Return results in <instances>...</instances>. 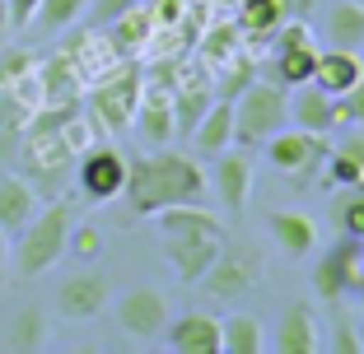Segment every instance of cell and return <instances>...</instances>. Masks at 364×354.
<instances>
[{
  "mask_svg": "<svg viewBox=\"0 0 364 354\" xmlns=\"http://www.w3.org/2000/svg\"><path fill=\"white\" fill-rule=\"evenodd\" d=\"M205 196V168L192 154L178 150H150L127 159V187H122V201H127L131 215L150 219L159 215L164 205H182V201H201Z\"/></svg>",
  "mask_w": 364,
  "mask_h": 354,
  "instance_id": "obj_1",
  "label": "cell"
},
{
  "mask_svg": "<svg viewBox=\"0 0 364 354\" xmlns=\"http://www.w3.org/2000/svg\"><path fill=\"white\" fill-rule=\"evenodd\" d=\"M70 224H75V201H52L47 210L28 219L19 228V247H14V275L19 280H38L70 252Z\"/></svg>",
  "mask_w": 364,
  "mask_h": 354,
  "instance_id": "obj_2",
  "label": "cell"
},
{
  "mask_svg": "<svg viewBox=\"0 0 364 354\" xmlns=\"http://www.w3.org/2000/svg\"><path fill=\"white\" fill-rule=\"evenodd\" d=\"M280 126H289V89L280 79H252L234 98V145L262 150Z\"/></svg>",
  "mask_w": 364,
  "mask_h": 354,
  "instance_id": "obj_3",
  "label": "cell"
},
{
  "mask_svg": "<svg viewBox=\"0 0 364 354\" xmlns=\"http://www.w3.org/2000/svg\"><path fill=\"white\" fill-rule=\"evenodd\" d=\"M140 89H145V75L136 65H122V70H107V79H98L89 89V121L103 126L107 135H122L131 131L140 108Z\"/></svg>",
  "mask_w": 364,
  "mask_h": 354,
  "instance_id": "obj_4",
  "label": "cell"
},
{
  "mask_svg": "<svg viewBox=\"0 0 364 354\" xmlns=\"http://www.w3.org/2000/svg\"><path fill=\"white\" fill-rule=\"evenodd\" d=\"M196 284H201L205 299H215V303H238L243 294H252L262 284V257H257V247L225 243V247H220V257L210 261V270H205Z\"/></svg>",
  "mask_w": 364,
  "mask_h": 354,
  "instance_id": "obj_5",
  "label": "cell"
},
{
  "mask_svg": "<svg viewBox=\"0 0 364 354\" xmlns=\"http://www.w3.org/2000/svg\"><path fill=\"white\" fill-rule=\"evenodd\" d=\"M262 150H267L271 168L285 172V177H294L299 192H309V177L322 168V159H327L332 145H327V135H313V131H299V126H280Z\"/></svg>",
  "mask_w": 364,
  "mask_h": 354,
  "instance_id": "obj_6",
  "label": "cell"
},
{
  "mask_svg": "<svg viewBox=\"0 0 364 354\" xmlns=\"http://www.w3.org/2000/svg\"><path fill=\"white\" fill-rule=\"evenodd\" d=\"M360 270H364V238H341L313 266V294L327 303H341L346 294L360 289Z\"/></svg>",
  "mask_w": 364,
  "mask_h": 354,
  "instance_id": "obj_7",
  "label": "cell"
},
{
  "mask_svg": "<svg viewBox=\"0 0 364 354\" xmlns=\"http://www.w3.org/2000/svg\"><path fill=\"white\" fill-rule=\"evenodd\" d=\"M173 312H168V299L150 284H140V289H127L117 299V326L131 336V341H159L168 331Z\"/></svg>",
  "mask_w": 364,
  "mask_h": 354,
  "instance_id": "obj_8",
  "label": "cell"
},
{
  "mask_svg": "<svg viewBox=\"0 0 364 354\" xmlns=\"http://www.w3.org/2000/svg\"><path fill=\"white\" fill-rule=\"evenodd\" d=\"M107 299H112V284L98 270H75V275H65L56 284V312L65 322H94L107 308Z\"/></svg>",
  "mask_w": 364,
  "mask_h": 354,
  "instance_id": "obj_9",
  "label": "cell"
},
{
  "mask_svg": "<svg viewBox=\"0 0 364 354\" xmlns=\"http://www.w3.org/2000/svg\"><path fill=\"white\" fill-rule=\"evenodd\" d=\"M75 182H80V196L94 205L103 201H117L122 187H127V154L122 150H89L85 159H80V172H75Z\"/></svg>",
  "mask_w": 364,
  "mask_h": 354,
  "instance_id": "obj_10",
  "label": "cell"
},
{
  "mask_svg": "<svg viewBox=\"0 0 364 354\" xmlns=\"http://www.w3.org/2000/svg\"><path fill=\"white\" fill-rule=\"evenodd\" d=\"M289 126L299 131H313V135H332L341 121H336V98L327 94V89H318L309 79V84H294L289 89Z\"/></svg>",
  "mask_w": 364,
  "mask_h": 354,
  "instance_id": "obj_11",
  "label": "cell"
},
{
  "mask_svg": "<svg viewBox=\"0 0 364 354\" xmlns=\"http://www.w3.org/2000/svg\"><path fill=\"white\" fill-rule=\"evenodd\" d=\"M215 192H220V205L229 215H243V205L252 201V159H247V150L229 145L225 154H215Z\"/></svg>",
  "mask_w": 364,
  "mask_h": 354,
  "instance_id": "obj_12",
  "label": "cell"
},
{
  "mask_svg": "<svg viewBox=\"0 0 364 354\" xmlns=\"http://www.w3.org/2000/svg\"><path fill=\"white\" fill-rule=\"evenodd\" d=\"M131 126L140 131V140L150 150H164L173 135H178V121H173V94L164 84H150L140 89V108H136V121Z\"/></svg>",
  "mask_w": 364,
  "mask_h": 354,
  "instance_id": "obj_13",
  "label": "cell"
},
{
  "mask_svg": "<svg viewBox=\"0 0 364 354\" xmlns=\"http://www.w3.org/2000/svg\"><path fill=\"white\" fill-rule=\"evenodd\" d=\"M168 243V261H173V275L182 284H196V280L210 270V261L220 257L225 247V233H192V238H164Z\"/></svg>",
  "mask_w": 364,
  "mask_h": 354,
  "instance_id": "obj_14",
  "label": "cell"
},
{
  "mask_svg": "<svg viewBox=\"0 0 364 354\" xmlns=\"http://www.w3.org/2000/svg\"><path fill=\"white\" fill-rule=\"evenodd\" d=\"M164 341L178 354H220V317H210V312H187V317L168 322Z\"/></svg>",
  "mask_w": 364,
  "mask_h": 354,
  "instance_id": "obj_15",
  "label": "cell"
},
{
  "mask_svg": "<svg viewBox=\"0 0 364 354\" xmlns=\"http://www.w3.org/2000/svg\"><path fill=\"white\" fill-rule=\"evenodd\" d=\"M267 224H271V238H276V247L285 257H294V261L313 257V247H318V219H309L304 210H276Z\"/></svg>",
  "mask_w": 364,
  "mask_h": 354,
  "instance_id": "obj_16",
  "label": "cell"
},
{
  "mask_svg": "<svg viewBox=\"0 0 364 354\" xmlns=\"http://www.w3.org/2000/svg\"><path fill=\"white\" fill-rule=\"evenodd\" d=\"M159 233L164 238H192V233H225V219L205 210L201 201H182V205H164L159 215Z\"/></svg>",
  "mask_w": 364,
  "mask_h": 354,
  "instance_id": "obj_17",
  "label": "cell"
},
{
  "mask_svg": "<svg viewBox=\"0 0 364 354\" xmlns=\"http://www.w3.org/2000/svg\"><path fill=\"white\" fill-rule=\"evenodd\" d=\"M229 145H234V103L220 98V103H210L205 117L192 126V150L205 154V159H215V154H225Z\"/></svg>",
  "mask_w": 364,
  "mask_h": 354,
  "instance_id": "obj_18",
  "label": "cell"
},
{
  "mask_svg": "<svg viewBox=\"0 0 364 354\" xmlns=\"http://www.w3.org/2000/svg\"><path fill=\"white\" fill-rule=\"evenodd\" d=\"M355 79H364L360 52H341V47H327V52H318V65H313V84H318V89H327L332 98H341L346 89L355 84Z\"/></svg>",
  "mask_w": 364,
  "mask_h": 354,
  "instance_id": "obj_19",
  "label": "cell"
},
{
  "mask_svg": "<svg viewBox=\"0 0 364 354\" xmlns=\"http://www.w3.org/2000/svg\"><path fill=\"white\" fill-rule=\"evenodd\" d=\"M276 350L280 354H318V317L309 303H289L276 331Z\"/></svg>",
  "mask_w": 364,
  "mask_h": 354,
  "instance_id": "obj_20",
  "label": "cell"
},
{
  "mask_svg": "<svg viewBox=\"0 0 364 354\" xmlns=\"http://www.w3.org/2000/svg\"><path fill=\"white\" fill-rule=\"evenodd\" d=\"M38 215V192L23 177H0V233H19Z\"/></svg>",
  "mask_w": 364,
  "mask_h": 354,
  "instance_id": "obj_21",
  "label": "cell"
},
{
  "mask_svg": "<svg viewBox=\"0 0 364 354\" xmlns=\"http://www.w3.org/2000/svg\"><path fill=\"white\" fill-rule=\"evenodd\" d=\"M150 33H159V28H154L150 10H145V0H140V5H131L127 14H117V19L107 23V43H112L117 56H131V52H140V47L150 43Z\"/></svg>",
  "mask_w": 364,
  "mask_h": 354,
  "instance_id": "obj_22",
  "label": "cell"
},
{
  "mask_svg": "<svg viewBox=\"0 0 364 354\" xmlns=\"http://www.w3.org/2000/svg\"><path fill=\"white\" fill-rule=\"evenodd\" d=\"M327 47L360 52L364 47V5L360 0H336L327 10Z\"/></svg>",
  "mask_w": 364,
  "mask_h": 354,
  "instance_id": "obj_23",
  "label": "cell"
},
{
  "mask_svg": "<svg viewBox=\"0 0 364 354\" xmlns=\"http://www.w3.org/2000/svg\"><path fill=\"white\" fill-rule=\"evenodd\" d=\"M262 350H267V331L257 317L234 312L220 322V354H262Z\"/></svg>",
  "mask_w": 364,
  "mask_h": 354,
  "instance_id": "obj_24",
  "label": "cell"
},
{
  "mask_svg": "<svg viewBox=\"0 0 364 354\" xmlns=\"http://www.w3.org/2000/svg\"><path fill=\"white\" fill-rule=\"evenodd\" d=\"M47 345V317H43V308H19L14 312V322L5 326V350H14V354H33V350H43Z\"/></svg>",
  "mask_w": 364,
  "mask_h": 354,
  "instance_id": "obj_25",
  "label": "cell"
},
{
  "mask_svg": "<svg viewBox=\"0 0 364 354\" xmlns=\"http://www.w3.org/2000/svg\"><path fill=\"white\" fill-rule=\"evenodd\" d=\"M289 0H238V28L252 38H271L285 23Z\"/></svg>",
  "mask_w": 364,
  "mask_h": 354,
  "instance_id": "obj_26",
  "label": "cell"
},
{
  "mask_svg": "<svg viewBox=\"0 0 364 354\" xmlns=\"http://www.w3.org/2000/svg\"><path fill=\"white\" fill-rule=\"evenodd\" d=\"M205 108H210V79H196V84L173 89V121H178L182 135H192V126L205 117Z\"/></svg>",
  "mask_w": 364,
  "mask_h": 354,
  "instance_id": "obj_27",
  "label": "cell"
},
{
  "mask_svg": "<svg viewBox=\"0 0 364 354\" xmlns=\"http://www.w3.org/2000/svg\"><path fill=\"white\" fill-rule=\"evenodd\" d=\"M80 14H89V0H43L28 28H43V33H65L70 23L80 19Z\"/></svg>",
  "mask_w": 364,
  "mask_h": 354,
  "instance_id": "obj_28",
  "label": "cell"
},
{
  "mask_svg": "<svg viewBox=\"0 0 364 354\" xmlns=\"http://www.w3.org/2000/svg\"><path fill=\"white\" fill-rule=\"evenodd\" d=\"M313 65H318V47H289V52H276V79L285 89L309 84Z\"/></svg>",
  "mask_w": 364,
  "mask_h": 354,
  "instance_id": "obj_29",
  "label": "cell"
},
{
  "mask_svg": "<svg viewBox=\"0 0 364 354\" xmlns=\"http://www.w3.org/2000/svg\"><path fill=\"white\" fill-rule=\"evenodd\" d=\"M332 224L341 228L346 238H364V187H346V196H336Z\"/></svg>",
  "mask_w": 364,
  "mask_h": 354,
  "instance_id": "obj_30",
  "label": "cell"
},
{
  "mask_svg": "<svg viewBox=\"0 0 364 354\" xmlns=\"http://www.w3.org/2000/svg\"><path fill=\"white\" fill-rule=\"evenodd\" d=\"M336 121H341V126H364V79H355V84L336 98Z\"/></svg>",
  "mask_w": 364,
  "mask_h": 354,
  "instance_id": "obj_31",
  "label": "cell"
},
{
  "mask_svg": "<svg viewBox=\"0 0 364 354\" xmlns=\"http://www.w3.org/2000/svg\"><path fill=\"white\" fill-rule=\"evenodd\" d=\"M70 247H75L80 261H94L98 252H103V233H98L94 224H80L75 219V224H70Z\"/></svg>",
  "mask_w": 364,
  "mask_h": 354,
  "instance_id": "obj_32",
  "label": "cell"
},
{
  "mask_svg": "<svg viewBox=\"0 0 364 354\" xmlns=\"http://www.w3.org/2000/svg\"><path fill=\"white\" fill-rule=\"evenodd\" d=\"M289 47H318L313 43V28L304 19H285L276 28V52H289Z\"/></svg>",
  "mask_w": 364,
  "mask_h": 354,
  "instance_id": "obj_33",
  "label": "cell"
},
{
  "mask_svg": "<svg viewBox=\"0 0 364 354\" xmlns=\"http://www.w3.org/2000/svg\"><path fill=\"white\" fill-rule=\"evenodd\" d=\"M131 5H140V0H89V14H94V28H107V23L117 19V14H127Z\"/></svg>",
  "mask_w": 364,
  "mask_h": 354,
  "instance_id": "obj_34",
  "label": "cell"
},
{
  "mask_svg": "<svg viewBox=\"0 0 364 354\" xmlns=\"http://www.w3.org/2000/svg\"><path fill=\"white\" fill-rule=\"evenodd\" d=\"M332 350H336V354H360V326H350V322L341 317V322L332 326Z\"/></svg>",
  "mask_w": 364,
  "mask_h": 354,
  "instance_id": "obj_35",
  "label": "cell"
},
{
  "mask_svg": "<svg viewBox=\"0 0 364 354\" xmlns=\"http://www.w3.org/2000/svg\"><path fill=\"white\" fill-rule=\"evenodd\" d=\"M145 10H150L154 28H173V23L182 19V0H150Z\"/></svg>",
  "mask_w": 364,
  "mask_h": 354,
  "instance_id": "obj_36",
  "label": "cell"
},
{
  "mask_svg": "<svg viewBox=\"0 0 364 354\" xmlns=\"http://www.w3.org/2000/svg\"><path fill=\"white\" fill-rule=\"evenodd\" d=\"M247 84H252V65H234V70H229V79H225V89H220V98H229V103H234Z\"/></svg>",
  "mask_w": 364,
  "mask_h": 354,
  "instance_id": "obj_37",
  "label": "cell"
},
{
  "mask_svg": "<svg viewBox=\"0 0 364 354\" xmlns=\"http://www.w3.org/2000/svg\"><path fill=\"white\" fill-rule=\"evenodd\" d=\"M5 5H10V28H28L43 0H5Z\"/></svg>",
  "mask_w": 364,
  "mask_h": 354,
  "instance_id": "obj_38",
  "label": "cell"
},
{
  "mask_svg": "<svg viewBox=\"0 0 364 354\" xmlns=\"http://www.w3.org/2000/svg\"><path fill=\"white\" fill-rule=\"evenodd\" d=\"M229 47H234V28H215L210 43H205V52H210V56H225Z\"/></svg>",
  "mask_w": 364,
  "mask_h": 354,
  "instance_id": "obj_39",
  "label": "cell"
},
{
  "mask_svg": "<svg viewBox=\"0 0 364 354\" xmlns=\"http://www.w3.org/2000/svg\"><path fill=\"white\" fill-rule=\"evenodd\" d=\"M5 33H10V5L0 0V38H5Z\"/></svg>",
  "mask_w": 364,
  "mask_h": 354,
  "instance_id": "obj_40",
  "label": "cell"
},
{
  "mask_svg": "<svg viewBox=\"0 0 364 354\" xmlns=\"http://www.w3.org/2000/svg\"><path fill=\"white\" fill-rule=\"evenodd\" d=\"M0 275H5V238H0Z\"/></svg>",
  "mask_w": 364,
  "mask_h": 354,
  "instance_id": "obj_41",
  "label": "cell"
},
{
  "mask_svg": "<svg viewBox=\"0 0 364 354\" xmlns=\"http://www.w3.org/2000/svg\"><path fill=\"white\" fill-rule=\"evenodd\" d=\"M355 299H360V308H364V284H360V289H355Z\"/></svg>",
  "mask_w": 364,
  "mask_h": 354,
  "instance_id": "obj_42",
  "label": "cell"
},
{
  "mask_svg": "<svg viewBox=\"0 0 364 354\" xmlns=\"http://www.w3.org/2000/svg\"><path fill=\"white\" fill-rule=\"evenodd\" d=\"M360 354H364V322H360Z\"/></svg>",
  "mask_w": 364,
  "mask_h": 354,
  "instance_id": "obj_43",
  "label": "cell"
},
{
  "mask_svg": "<svg viewBox=\"0 0 364 354\" xmlns=\"http://www.w3.org/2000/svg\"><path fill=\"white\" fill-rule=\"evenodd\" d=\"M360 5H364V0H360Z\"/></svg>",
  "mask_w": 364,
  "mask_h": 354,
  "instance_id": "obj_44",
  "label": "cell"
}]
</instances>
